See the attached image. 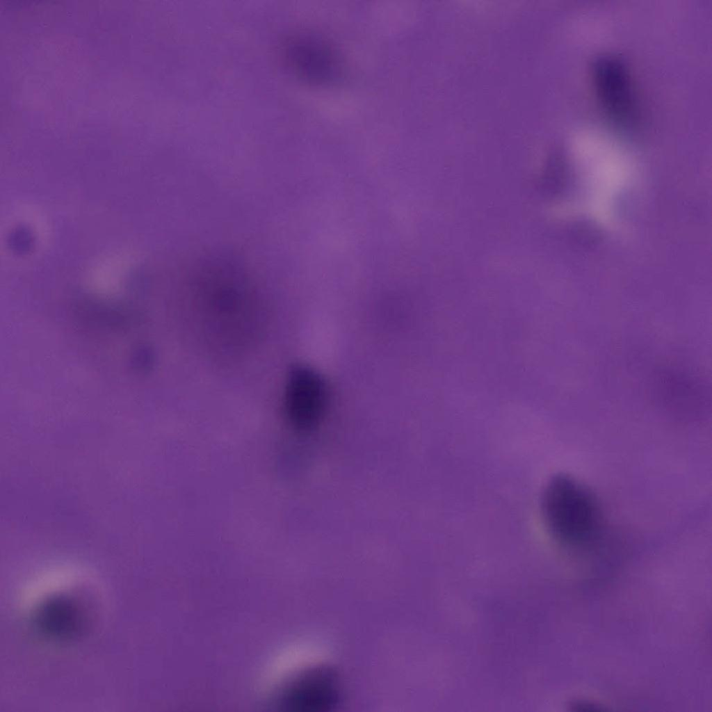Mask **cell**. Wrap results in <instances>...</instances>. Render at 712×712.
I'll return each mask as SVG.
<instances>
[{
	"instance_id": "obj_1",
	"label": "cell",
	"mask_w": 712,
	"mask_h": 712,
	"mask_svg": "<svg viewBox=\"0 0 712 712\" xmlns=\"http://www.w3.org/2000/svg\"><path fill=\"white\" fill-rule=\"evenodd\" d=\"M540 509L551 537L565 548L589 549L603 535L605 517L598 498L572 476L558 474L547 481Z\"/></svg>"
},
{
	"instance_id": "obj_4",
	"label": "cell",
	"mask_w": 712,
	"mask_h": 712,
	"mask_svg": "<svg viewBox=\"0 0 712 712\" xmlns=\"http://www.w3.org/2000/svg\"><path fill=\"white\" fill-rule=\"evenodd\" d=\"M330 672H315L294 683L284 695L286 706L302 711H318L337 699V686Z\"/></svg>"
},
{
	"instance_id": "obj_5",
	"label": "cell",
	"mask_w": 712,
	"mask_h": 712,
	"mask_svg": "<svg viewBox=\"0 0 712 712\" xmlns=\"http://www.w3.org/2000/svg\"><path fill=\"white\" fill-rule=\"evenodd\" d=\"M54 597V594L45 601L42 600L41 605L35 611L37 623L41 629L48 633L57 636H67L75 634L79 626L82 623L81 607L76 605V600L62 594Z\"/></svg>"
},
{
	"instance_id": "obj_3",
	"label": "cell",
	"mask_w": 712,
	"mask_h": 712,
	"mask_svg": "<svg viewBox=\"0 0 712 712\" xmlns=\"http://www.w3.org/2000/svg\"><path fill=\"white\" fill-rule=\"evenodd\" d=\"M327 397L325 384L316 371L304 365L291 369L285 387L284 407L295 428L308 430L314 427L323 415Z\"/></svg>"
},
{
	"instance_id": "obj_2",
	"label": "cell",
	"mask_w": 712,
	"mask_h": 712,
	"mask_svg": "<svg viewBox=\"0 0 712 712\" xmlns=\"http://www.w3.org/2000/svg\"><path fill=\"white\" fill-rule=\"evenodd\" d=\"M590 72L596 96L607 116L619 125L633 123L637 104L626 65L615 56L604 54L592 61Z\"/></svg>"
}]
</instances>
